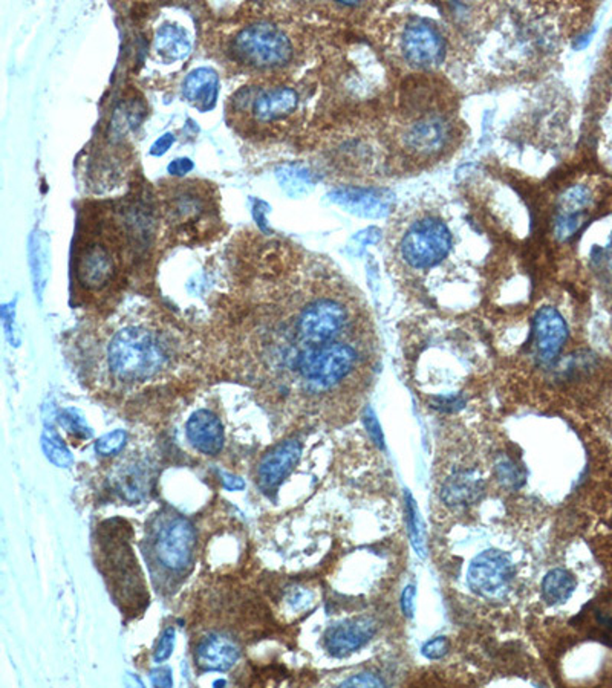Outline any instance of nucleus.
<instances>
[{
  "instance_id": "nucleus-42",
  "label": "nucleus",
  "mask_w": 612,
  "mask_h": 688,
  "mask_svg": "<svg viewBox=\"0 0 612 688\" xmlns=\"http://www.w3.org/2000/svg\"><path fill=\"white\" fill-rule=\"evenodd\" d=\"M175 143V135L173 133H164L163 137H159L150 148V155L153 157H163L164 153L167 152L168 148H172Z\"/></svg>"
},
{
  "instance_id": "nucleus-18",
  "label": "nucleus",
  "mask_w": 612,
  "mask_h": 688,
  "mask_svg": "<svg viewBox=\"0 0 612 688\" xmlns=\"http://www.w3.org/2000/svg\"><path fill=\"white\" fill-rule=\"evenodd\" d=\"M239 658V645L224 635H208L196 647V664L204 672H227Z\"/></svg>"
},
{
  "instance_id": "nucleus-8",
  "label": "nucleus",
  "mask_w": 612,
  "mask_h": 688,
  "mask_svg": "<svg viewBox=\"0 0 612 688\" xmlns=\"http://www.w3.org/2000/svg\"><path fill=\"white\" fill-rule=\"evenodd\" d=\"M516 569L513 561L502 550L489 549L474 557L467 569V583L474 594L496 600L509 592Z\"/></svg>"
},
{
  "instance_id": "nucleus-38",
  "label": "nucleus",
  "mask_w": 612,
  "mask_h": 688,
  "mask_svg": "<svg viewBox=\"0 0 612 688\" xmlns=\"http://www.w3.org/2000/svg\"><path fill=\"white\" fill-rule=\"evenodd\" d=\"M340 687H385V681L377 674H360L343 681Z\"/></svg>"
},
{
  "instance_id": "nucleus-6",
  "label": "nucleus",
  "mask_w": 612,
  "mask_h": 688,
  "mask_svg": "<svg viewBox=\"0 0 612 688\" xmlns=\"http://www.w3.org/2000/svg\"><path fill=\"white\" fill-rule=\"evenodd\" d=\"M452 233L438 217L426 216L415 221L401 239L403 261L414 270H430L449 256Z\"/></svg>"
},
{
  "instance_id": "nucleus-16",
  "label": "nucleus",
  "mask_w": 612,
  "mask_h": 688,
  "mask_svg": "<svg viewBox=\"0 0 612 688\" xmlns=\"http://www.w3.org/2000/svg\"><path fill=\"white\" fill-rule=\"evenodd\" d=\"M454 128L447 119L430 115L410 124L406 133V144L420 155L440 153L452 139Z\"/></svg>"
},
{
  "instance_id": "nucleus-17",
  "label": "nucleus",
  "mask_w": 612,
  "mask_h": 688,
  "mask_svg": "<svg viewBox=\"0 0 612 688\" xmlns=\"http://www.w3.org/2000/svg\"><path fill=\"white\" fill-rule=\"evenodd\" d=\"M188 443L207 456H216L224 447V427L221 421L207 410L193 413L186 425Z\"/></svg>"
},
{
  "instance_id": "nucleus-29",
  "label": "nucleus",
  "mask_w": 612,
  "mask_h": 688,
  "mask_svg": "<svg viewBox=\"0 0 612 688\" xmlns=\"http://www.w3.org/2000/svg\"><path fill=\"white\" fill-rule=\"evenodd\" d=\"M42 447H43V452H45L48 461H51L57 467L68 468L74 463V457H72L68 447L64 445L62 438L53 428L45 430V433H43V436H42Z\"/></svg>"
},
{
  "instance_id": "nucleus-5",
  "label": "nucleus",
  "mask_w": 612,
  "mask_h": 688,
  "mask_svg": "<svg viewBox=\"0 0 612 688\" xmlns=\"http://www.w3.org/2000/svg\"><path fill=\"white\" fill-rule=\"evenodd\" d=\"M357 352L345 343L306 346L294 357V368L306 383L317 388H328L340 383L356 366Z\"/></svg>"
},
{
  "instance_id": "nucleus-37",
  "label": "nucleus",
  "mask_w": 612,
  "mask_h": 688,
  "mask_svg": "<svg viewBox=\"0 0 612 688\" xmlns=\"http://www.w3.org/2000/svg\"><path fill=\"white\" fill-rule=\"evenodd\" d=\"M363 419H365V425L366 428H368V433H369L372 441H374L378 447L385 448V435H383V430H381L380 423H378V419H377L374 410H372V408H366Z\"/></svg>"
},
{
  "instance_id": "nucleus-2",
  "label": "nucleus",
  "mask_w": 612,
  "mask_h": 688,
  "mask_svg": "<svg viewBox=\"0 0 612 688\" xmlns=\"http://www.w3.org/2000/svg\"><path fill=\"white\" fill-rule=\"evenodd\" d=\"M130 539L132 530L121 519L106 521L99 528L100 569L124 614H137L148 603V589Z\"/></svg>"
},
{
  "instance_id": "nucleus-21",
  "label": "nucleus",
  "mask_w": 612,
  "mask_h": 688,
  "mask_svg": "<svg viewBox=\"0 0 612 688\" xmlns=\"http://www.w3.org/2000/svg\"><path fill=\"white\" fill-rule=\"evenodd\" d=\"M153 51L167 62H183L192 53V39L179 25H163L153 40Z\"/></svg>"
},
{
  "instance_id": "nucleus-41",
  "label": "nucleus",
  "mask_w": 612,
  "mask_h": 688,
  "mask_svg": "<svg viewBox=\"0 0 612 688\" xmlns=\"http://www.w3.org/2000/svg\"><path fill=\"white\" fill-rule=\"evenodd\" d=\"M195 164L192 163V159L188 158H177L173 159L172 163L168 164V173L175 175V177H184L188 172H192Z\"/></svg>"
},
{
  "instance_id": "nucleus-22",
  "label": "nucleus",
  "mask_w": 612,
  "mask_h": 688,
  "mask_svg": "<svg viewBox=\"0 0 612 688\" xmlns=\"http://www.w3.org/2000/svg\"><path fill=\"white\" fill-rule=\"evenodd\" d=\"M542 598L547 605L558 606L567 603L576 590V578L565 569H551L543 577Z\"/></svg>"
},
{
  "instance_id": "nucleus-11",
  "label": "nucleus",
  "mask_w": 612,
  "mask_h": 688,
  "mask_svg": "<svg viewBox=\"0 0 612 688\" xmlns=\"http://www.w3.org/2000/svg\"><path fill=\"white\" fill-rule=\"evenodd\" d=\"M534 346L540 364L553 363L567 343L568 326L556 308L545 306L533 320Z\"/></svg>"
},
{
  "instance_id": "nucleus-27",
  "label": "nucleus",
  "mask_w": 612,
  "mask_h": 688,
  "mask_svg": "<svg viewBox=\"0 0 612 688\" xmlns=\"http://www.w3.org/2000/svg\"><path fill=\"white\" fill-rule=\"evenodd\" d=\"M406 514H407V530H409L410 543L414 546L415 552L418 557L425 559L427 554L426 548V530L420 510L416 507V502L410 492H406Z\"/></svg>"
},
{
  "instance_id": "nucleus-39",
  "label": "nucleus",
  "mask_w": 612,
  "mask_h": 688,
  "mask_svg": "<svg viewBox=\"0 0 612 688\" xmlns=\"http://www.w3.org/2000/svg\"><path fill=\"white\" fill-rule=\"evenodd\" d=\"M415 598H416V589H415V586H406L405 590H403V595H401V609H403V614H405V616H407V618H414L415 609H416Z\"/></svg>"
},
{
  "instance_id": "nucleus-44",
  "label": "nucleus",
  "mask_w": 612,
  "mask_h": 688,
  "mask_svg": "<svg viewBox=\"0 0 612 688\" xmlns=\"http://www.w3.org/2000/svg\"><path fill=\"white\" fill-rule=\"evenodd\" d=\"M596 618H598V626H602L603 629L612 635V609L598 610Z\"/></svg>"
},
{
  "instance_id": "nucleus-24",
  "label": "nucleus",
  "mask_w": 612,
  "mask_h": 688,
  "mask_svg": "<svg viewBox=\"0 0 612 688\" xmlns=\"http://www.w3.org/2000/svg\"><path fill=\"white\" fill-rule=\"evenodd\" d=\"M115 490L124 501H141L148 492V473L141 465H128L115 477Z\"/></svg>"
},
{
  "instance_id": "nucleus-34",
  "label": "nucleus",
  "mask_w": 612,
  "mask_h": 688,
  "mask_svg": "<svg viewBox=\"0 0 612 688\" xmlns=\"http://www.w3.org/2000/svg\"><path fill=\"white\" fill-rule=\"evenodd\" d=\"M173 647H175V629L167 627L159 636L158 645L155 647V654H153L155 663L159 664L167 661L172 655Z\"/></svg>"
},
{
  "instance_id": "nucleus-12",
  "label": "nucleus",
  "mask_w": 612,
  "mask_h": 688,
  "mask_svg": "<svg viewBox=\"0 0 612 688\" xmlns=\"http://www.w3.org/2000/svg\"><path fill=\"white\" fill-rule=\"evenodd\" d=\"M115 274V257L108 246L99 242L84 246L75 263L80 285L90 291H101Z\"/></svg>"
},
{
  "instance_id": "nucleus-3",
  "label": "nucleus",
  "mask_w": 612,
  "mask_h": 688,
  "mask_svg": "<svg viewBox=\"0 0 612 688\" xmlns=\"http://www.w3.org/2000/svg\"><path fill=\"white\" fill-rule=\"evenodd\" d=\"M109 370L126 383L152 378L167 363L166 344L155 330L129 325L117 330L108 344Z\"/></svg>"
},
{
  "instance_id": "nucleus-1",
  "label": "nucleus",
  "mask_w": 612,
  "mask_h": 688,
  "mask_svg": "<svg viewBox=\"0 0 612 688\" xmlns=\"http://www.w3.org/2000/svg\"><path fill=\"white\" fill-rule=\"evenodd\" d=\"M144 556L157 588L175 589L192 570L196 532L192 521L175 511H161L148 523Z\"/></svg>"
},
{
  "instance_id": "nucleus-23",
  "label": "nucleus",
  "mask_w": 612,
  "mask_h": 688,
  "mask_svg": "<svg viewBox=\"0 0 612 688\" xmlns=\"http://www.w3.org/2000/svg\"><path fill=\"white\" fill-rule=\"evenodd\" d=\"M206 210H207V202L204 201L201 195H196L192 190L178 192L168 201V213L173 221L178 224L198 221Z\"/></svg>"
},
{
  "instance_id": "nucleus-13",
  "label": "nucleus",
  "mask_w": 612,
  "mask_h": 688,
  "mask_svg": "<svg viewBox=\"0 0 612 688\" xmlns=\"http://www.w3.org/2000/svg\"><path fill=\"white\" fill-rule=\"evenodd\" d=\"M245 104L253 119L259 123H273L277 119H287L299 106V95L296 91L285 86L277 88L257 89L254 92L245 94Z\"/></svg>"
},
{
  "instance_id": "nucleus-20",
  "label": "nucleus",
  "mask_w": 612,
  "mask_h": 688,
  "mask_svg": "<svg viewBox=\"0 0 612 688\" xmlns=\"http://www.w3.org/2000/svg\"><path fill=\"white\" fill-rule=\"evenodd\" d=\"M184 99L201 112L216 106L219 97V75L212 68L193 69L183 83Z\"/></svg>"
},
{
  "instance_id": "nucleus-45",
  "label": "nucleus",
  "mask_w": 612,
  "mask_h": 688,
  "mask_svg": "<svg viewBox=\"0 0 612 688\" xmlns=\"http://www.w3.org/2000/svg\"><path fill=\"white\" fill-rule=\"evenodd\" d=\"M603 254H605V261H607V268H609V271L612 272V234L609 236V241H607L605 250H603Z\"/></svg>"
},
{
  "instance_id": "nucleus-28",
  "label": "nucleus",
  "mask_w": 612,
  "mask_h": 688,
  "mask_svg": "<svg viewBox=\"0 0 612 688\" xmlns=\"http://www.w3.org/2000/svg\"><path fill=\"white\" fill-rule=\"evenodd\" d=\"M31 268H33V279H34L35 294H42L45 288L46 265H48V251H46L45 239L34 236L30 242Z\"/></svg>"
},
{
  "instance_id": "nucleus-32",
  "label": "nucleus",
  "mask_w": 612,
  "mask_h": 688,
  "mask_svg": "<svg viewBox=\"0 0 612 688\" xmlns=\"http://www.w3.org/2000/svg\"><path fill=\"white\" fill-rule=\"evenodd\" d=\"M587 215H558L554 222V236L568 241L585 225Z\"/></svg>"
},
{
  "instance_id": "nucleus-14",
  "label": "nucleus",
  "mask_w": 612,
  "mask_h": 688,
  "mask_svg": "<svg viewBox=\"0 0 612 688\" xmlns=\"http://www.w3.org/2000/svg\"><path fill=\"white\" fill-rule=\"evenodd\" d=\"M301 456V445L294 439L279 444L270 450L257 468V485L262 492H274L294 470Z\"/></svg>"
},
{
  "instance_id": "nucleus-33",
  "label": "nucleus",
  "mask_w": 612,
  "mask_h": 688,
  "mask_svg": "<svg viewBox=\"0 0 612 688\" xmlns=\"http://www.w3.org/2000/svg\"><path fill=\"white\" fill-rule=\"evenodd\" d=\"M126 443H128V433L124 430H115L104 435L95 443V452L99 453L100 456H115L123 450Z\"/></svg>"
},
{
  "instance_id": "nucleus-25",
  "label": "nucleus",
  "mask_w": 612,
  "mask_h": 688,
  "mask_svg": "<svg viewBox=\"0 0 612 688\" xmlns=\"http://www.w3.org/2000/svg\"><path fill=\"white\" fill-rule=\"evenodd\" d=\"M277 179L281 182V187L290 196H301L310 193L316 184L312 173L301 166H285L277 170Z\"/></svg>"
},
{
  "instance_id": "nucleus-26",
  "label": "nucleus",
  "mask_w": 612,
  "mask_h": 688,
  "mask_svg": "<svg viewBox=\"0 0 612 688\" xmlns=\"http://www.w3.org/2000/svg\"><path fill=\"white\" fill-rule=\"evenodd\" d=\"M593 205V192L587 186H573L560 195L558 215H587Z\"/></svg>"
},
{
  "instance_id": "nucleus-31",
  "label": "nucleus",
  "mask_w": 612,
  "mask_h": 688,
  "mask_svg": "<svg viewBox=\"0 0 612 688\" xmlns=\"http://www.w3.org/2000/svg\"><path fill=\"white\" fill-rule=\"evenodd\" d=\"M59 424L75 438L91 439L94 435L90 424L86 423L83 415L75 408H63L59 413Z\"/></svg>"
},
{
  "instance_id": "nucleus-36",
  "label": "nucleus",
  "mask_w": 612,
  "mask_h": 688,
  "mask_svg": "<svg viewBox=\"0 0 612 688\" xmlns=\"http://www.w3.org/2000/svg\"><path fill=\"white\" fill-rule=\"evenodd\" d=\"M447 652H449V641L445 636H436V638L430 639L421 649V654L427 659L445 658Z\"/></svg>"
},
{
  "instance_id": "nucleus-9",
  "label": "nucleus",
  "mask_w": 612,
  "mask_h": 688,
  "mask_svg": "<svg viewBox=\"0 0 612 688\" xmlns=\"http://www.w3.org/2000/svg\"><path fill=\"white\" fill-rule=\"evenodd\" d=\"M401 53L414 68H435L445 57V37L429 20L412 19L401 35Z\"/></svg>"
},
{
  "instance_id": "nucleus-19",
  "label": "nucleus",
  "mask_w": 612,
  "mask_h": 688,
  "mask_svg": "<svg viewBox=\"0 0 612 688\" xmlns=\"http://www.w3.org/2000/svg\"><path fill=\"white\" fill-rule=\"evenodd\" d=\"M485 482L476 470H459L445 479L441 488V501L450 508L473 505L484 492Z\"/></svg>"
},
{
  "instance_id": "nucleus-4",
  "label": "nucleus",
  "mask_w": 612,
  "mask_h": 688,
  "mask_svg": "<svg viewBox=\"0 0 612 688\" xmlns=\"http://www.w3.org/2000/svg\"><path fill=\"white\" fill-rule=\"evenodd\" d=\"M230 55L236 63L254 71L283 68L294 57V44L281 26L257 22L233 37Z\"/></svg>"
},
{
  "instance_id": "nucleus-10",
  "label": "nucleus",
  "mask_w": 612,
  "mask_h": 688,
  "mask_svg": "<svg viewBox=\"0 0 612 688\" xmlns=\"http://www.w3.org/2000/svg\"><path fill=\"white\" fill-rule=\"evenodd\" d=\"M377 632L376 621L368 616L345 619L323 635V647L334 658H346L365 647Z\"/></svg>"
},
{
  "instance_id": "nucleus-35",
  "label": "nucleus",
  "mask_w": 612,
  "mask_h": 688,
  "mask_svg": "<svg viewBox=\"0 0 612 688\" xmlns=\"http://www.w3.org/2000/svg\"><path fill=\"white\" fill-rule=\"evenodd\" d=\"M465 406L463 395H440L432 398V407L443 413L459 412Z\"/></svg>"
},
{
  "instance_id": "nucleus-30",
  "label": "nucleus",
  "mask_w": 612,
  "mask_h": 688,
  "mask_svg": "<svg viewBox=\"0 0 612 688\" xmlns=\"http://www.w3.org/2000/svg\"><path fill=\"white\" fill-rule=\"evenodd\" d=\"M494 474L499 483L510 490H519L525 483V472L509 456H499L494 461Z\"/></svg>"
},
{
  "instance_id": "nucleus-43",
  "label": "nucleus",
  "mask_w": 612,
  "mask_h": 688,
  "mask_svg": "<svg viewBox=\"0 0 612 688\" xmlns=\"http://www.w3.org/2000/svg\"><path fill=\"white\" fill-rule=\"evenodd\" d=\"M224 487L227 488L228 492H241L245 488V482L241 477L232 476L227 473H223Z\"/></svg>"
},
{
  "instance_id": "nucleus-7",
  "label": "nucleus",
  "mask_w": 612,
  "mask_h": 688,
  "mask_svg": "<svg viewBox=\"0 0 612 688\" xmlns=\"http://www.w3.org/2000/svg\"><path fill=\"white\" fill-rule=\"evenodd\" d=\"M349 323L345 303L331 297H317L308 301L294 321L297 339L305 346L334 343Z\"/></svg>"
},
{
  "instance_id": "nucleus-40",
  "label": "nucleus",
  "mask_w": 612,
  "mask_h": 688,
  "mask_svg": "<svg viewBox=\"0 0 612 688\" xmlns=\"http://www.w3.org/2000/svg\"><path fill=\"white\" fill-rule=\"evenodd\" d=\"M150 681H152L155 687H172V670L167 669V667H159V669L152 670Z\"/></svg>"
},
{
  "instance_id": "nucleus-15",
  "label": "nucleus",
  "mask_w": 612,
  "mask_h": 688,
  "mask_svg": "<svg viewBox=\"0 0 612 688\" xmlns=\"http://www.w3.org/2000/svg\"><path fill=\"white\" fill-rule=\"evenodd\" d=\"M330 197L346 212L363 217L385 216L392 202L390 193L376 188L341 187L334 190Z\"/></svg>"
}]
</instances>
